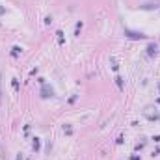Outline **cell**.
Returning a JSON list of instances; mask_svg holds the SVG:
<instances>
[{
	"instance_id": "1",
	"label": "cell",
	"mask_w": 160,
	"mask_h": 160,
	"mask_svg": "<svg viewBox=\"0 0 160 160\" xmlns=\"http://www.w3.org/2000/svg\"><path fill=\"white\" fill-rule=\"evenodd\" d=\"M0 99H2V71H0Z\"/></svg>"
}]
</instances>
